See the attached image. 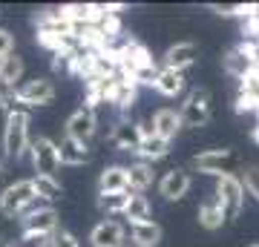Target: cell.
<instances>
[{
	"instance_id": "6da1fadb",
	"label": "cell",
	"mask_w": 259,
	"mask_h": 247,
	"mask_svg": "<svg viewBox=\"0 0 259 247\" xmlns=\"http://www.w3.org/2000/svg\"><path fill=\"white\" fill-rule=\"evenodd\" d=\"M29 110L12 112L6 115V127H3V150L9 158H23L29 153Z\"/></svg>"
},
{
	"instance_id": "7a4b0ae2",
	"label": "cell",
	"mask_w": 259,
	"mask_h": 247,
	"mask_svg": "<svg viewBox=\"0 0 259 247\" xmlns=\"http://www.w3.org/2000/svg\"><path fill=\"white\" fill-rule=\"evenodd\" d=\"M216 204L222 207L225 224L239 219L242 207H245V187H242V181L236 175H222L219 178V184H216Z\"/></svg>"
},
{
	"instance_id": "3957f363",
	"label": "cell",
	"mask_w": 259,
	"mask_h": 247,
	"mask_svg": "<svg viewBox=\"0 0 259 247\" xmlns=\"http://www.w3.org/2000/svg\"><path fill=\"white\" fill-rule=\"evenodd\" d=\"M239 156L233 153V150H204V153H199V156L193 158V167L199 170V173L204 175H233L236 170H239Z\"/></svg>"
},
{
	"instance_id": "277c9868",
	"label": "cell",
	"mask_w": 259,
	"mask_h": 247,
	"mask_svg": "<svg viewBox=\"0 0 259 247\" xmlns=\"http://www.w3.org/2000/svg\"><path fill=\"white\" fill-rule=\"evenodd\" d=\"M29 158H32V167H35L37 175H52L55 178L58 167H61V156H58V144L52 138L37 135L29 144Z\"/></svg>"
},
{
	"instance_id": "5b68a950",
	"label": "cell",
	"mask_w": 259,
	"mask_h": 247,
	"mask_svg": "<svg viewBox=\"0 0 259 247\" xmlns=\"http://www.w3.org/2000/svg\"><path fill=\"white\" fill-rule=\"evenodd\" d=\"M179 115H182V127H204L210 121V92L204 89V86L193 89L185 98Z\"/></svg>"
},
{
	"instance_id": "8992f818",
	"label": "cell",
	"mask_w": 259,
	"mask_h": 247,
	"mask_svg": "<svg viewBox=\"0 0 259 247\" xmlns=\"http://www.w3.org/2000/svg\"><path fill=\"white\" fill-rule=\"evenodd\" d=\"M15 95H18V104L26 107V110L47 107V104L55 101V83L49 81V78H32V81L20 83L18 89H15Z\"/></svg>"
},
{
	"instance_id": "52a82bcc",
	"label": "cell",
	"mask_w": 259,
	"mask_h": 247,
	"mask_svg": "<svg viewBox=\"0 0 259 247\" xmlns=\"http://www.w3.org/2000/svg\"><path fill=\"white\" fill-rule=\"evenodd\" d=\"M32 199H35V184H32V178H29V181H15L0 192V213L9 216V219H18L20 210H23Z\"/></svg>"
},
{
	"instance_id": "ba28073f",
	"label": "cell",
	"mask_w": 259,
	"mask_h": 247,
	"mask_svg": "<svg viewBox=\"0 0 259 247\" xmlns=\"http://www.w3.org/2000/svg\"><path fill=\"white\" fill-rule=\"evenodd\" d=\"M95 132H98V115H95V110L81 107V110H75L66 118V138H75V141H83L87 144Z\"/></svg>"
},
{
	"instance_id": "9c48e42d",
	"label": "cell",
	"mask_w": 259,
	"mask_h": 247,
	"mask_svg": "<svg viewBox=\"0 0 259 247\" xmlns=\"http://www.w3.org/2000/svg\"><path fill=\"white\" fill-rule=\"evenodd\" d=\"M187 190H190V173H187L185 167H173V170H167L164 178L158 181V192L164 195L167 202H179V199H185Z\"/></svg>"
},
{
	"instance_id": "30bf717a",
	"label": "cell",
	"mask_w": 259,
	"mask_h": 247,
	"mask_svg": "<svg viewBox=\"0 0 259 247\" xmlns=\"http://www.w3.org/2000/svg\"><path fill=\"white\" fill-rule=\"evenodd\" d=\"M199 58V46L193 40H182V43L170 46L164 52V69H176V72H185L187 66L196 64Z\"/></svg>"
},
{
	"instance_id": "8fae6325",
	"label": "cell",
	"mask_w": 259,
	"mask_h": 247,
	"mask_svg": "<svg viewBox=\"0 0 259 247\" xmlns=\"http://www.w3.org/2000/svg\"><path fill=\"white\" fill-rule=\"evenodd\" d=\"M124 236H127V230L121 227L118 221H98L90 233V241L93 247H124Z\"/></svg>"
},
{
	"instance_id": "7c38bea8",
	"label": "cell",
	"mask_w": 259,
	"mask_h": 247,
	"mask_svg": "<svg viewBox=\"0 0 259 247\" xmlns=\"http://www.w3.org/2000/svg\"><path fill=\"white\" fill-rule=\"evenodd\" d=\"M107 192H130V170L127 167L112 164L98 175V195Z\"/></svg>"
},
{
	"instance_id": "4fadbf2b",
	"label": "cell",
	"mask_w": 259,
	"mask_h": 247,
	"mask_svg": "<svg viewBox=\"0 0 259 247\" xmlns=\"http://www.w3.org/2000/svg\"><path fill=\"white\" fill-rule=\"evenodd\" d=\"M58 230V213L52 207H44V210H37L35 216H29L23 219V233H32V236H52Z\"/></svg>"
},
{
	"instance_id": "5bb4252c",
	"label": "cell",
	"mask_w": 259,
	"mask_h": 247,
	"mask_svg": "<svg viewBox=\"0 0 259 247\" xmlns=\"http://www.w3.org/2000/svg\"><path fill=\"white\" fill-rule=\"evenodd\" d=\"M153 129H156L158 138L173 141V138H176V132L182 129V115H179L176 110L164 107V110H158L156 115H153Z\"/></svg>"
},
{
	"instance_id": "9a60e30c",
	"label": "cell",
	"mask_w": 259,
	"mask_h": 247,
	"mask_svg": "<svg viewBox=\"0 0 259 247\" xmlns=\"http://www.w3.org/2000/svg\"><path fill=\"white\" fill-rule=\"evenodd\" d=\"M58 156H61V164H69V167H81L90 161V150L83 141H75V138H64L58 141Z\"/></svg>"
},
{
	"instance_id": "2e32d148",
	"label": "cell",
	"mask_w": 259,
	"mask_h": 247,
	"mask_svg": "<svg viewBox=\"0 0 259 247\" xmlns=\"http://www.w3.org/2000/svg\"><path fill=\"white\" fill-rule=\"evenodd\" d=\"M110 141L118 146V150H127V153L133 150V153H136L139 144H141L139 127H136V124H130V121H118V124L112 127V132H110Z\"/></svg>"
},
{
	"instance_id": "e0dca14e",
	"label": "cell",
	"mask_w": 259,
	"mask_h": 247,
	"mask_svg": "<svg viewBox=\"0 0 259 247\" xmlns=\"http://www.w3.org/2000/svg\"><path fill=\"white\" fill-rule=\"evenodd\" d=\"M156 89L164 95V98H176L185 92V72H176V69H158L156 78Z\"/></svg>"
},
{
	"instance_id": "ac0fdd59",
	"label": "cell",
	"mask_w": 259,
	"mask_h": 247,
	"mask_svg": "<svg viewBox=\"0 0 259 247\" xmlns=\"http://www.w3.org/2000/svg\"><path fill=\"white\" fill-rule=\"evenodd\" d=\"M130 236L139 247H156L161 241V227L156 221H141V224H130Z\"/></svg>"
},
{
	"instance_id": "d6986e66",
	"label": "cell",
	"mask_w": 259,
	"mask_h": 247,
	"mask_svg": "<svg viewBox=\"0 0 259 247\" xmlns=\"http://www.w3.org/2000/svg\"><path fill=\"white\" fill-rule=\"evenodd\" d=\"M23 78V58L9 55L0 61V86L6 89H18V81Z\"/></svg>"
},
{
	"instance_id": "ffe728a7",
	"label": "cell",
	"mask_w": 259,
	"mask_h": 247,
	"mask_svg": "<svg viewBox=\"0 0 259 247\" xmlns=\"http://www.w3.org/2000/svg\"><path fill=\"white\" fill-rule=\"evenodd\" d=\"M167 150H170V141H164V138H158V135H150V138H144V141L139 144L136 156L147 164V161H158V158H164Z\"/></svg>"
},
{
	"instance_id": "44dd1931",
	"label": "cell",
	"mask_w": 259,
	"mask_h": 247,
	"mask_svg": "<svg viewBox=\"0 0 259 247\" xmlns=\"http://www.w3.org/2000/svg\"><path fill=\"white\" fill-rule=\"evenodd\" d=\"M150 202L147 195H141V192H133V199H130L127 210H124V219L130 221V224H141V221H153L150 219Z\"/></svg>"
},
{
	"instance_id": "7402d4cb",
	"label": "cell",
	"mask_w": 259,
	"mask_h": 247,
	"mask_svg": "<svg viewBox=\"0 0 259 247\" xmlns=\"http://www.w3.org/2000/svg\"><path fill=\"white\" fill-rule=\"evenodd\" d=\"M133 192H107V195H98V210L107 213V216H124Z\"/></svg>"
},
{
	"instance_id": "603a6c76",
	"label": "cell",
	"mask_w": 259,
	"mask_h": 247,
	"mask_svg": "<svg viewBox=\"0 0 259 247\" xmlns=\"http://www.w3.org/2000/svg\"><path fill=\"white\" fill-rule=\"evenodd\" d=\"M130 170V192H144L153 184V167L139 161V164L127 167Z\"/></svg>"
},
{
	"instance_id": "cb8c5ba5",
	"label": "cell",
	"mask_w": 259,
	"mask_h": 247,
	"mask_svg": "<svg viewBox=\"0 0 259 247\" xmlns=\"http://www.w3.org/2000/svg\"><path fill=\"white\" fill-rule=\"evenodd\" d=\"M136 83L133 81H124V78H118V83H115V95H112V104L118 107L121 112H130L133 110V104H136Z\"/></svg>"
},
{
	"instance_id": "d4e9b609",
	"label": "cell",
	"mask_w": 259,
	"mask_h": 247,
	"mask_svg": "<svg viewBox=\"0 0 259 247\" xmlns=\"http://www.w3.org/2000/svg\"><path fill=\"white\" fill-rule=\"evenodd\" d=\"M32 184H35V195L37 199H44L47 204L55 202V199H61V184H58L52 175H35Z\"/></svg>"
},
{
	"instance_id": "484cf974",
	"label": "cell",
	"mask_w": 259,
	"mask_h": 247,
	"mask_svg": "<svg viewBox=\"0 0 259 247\" xmlns=\"http://www.w3.org/2000/svg\"><path fill=\"white\" fill-rule=\"evenodd\" d=\"M222 64H225V69H228V72L231 75H236V78H245V75L250 72V69H253V64H250L248 58L242 55L239 49H231V52H228V55L222 58Z\"/></svg>"
},
{
	"instance_id": "4316f807",
	"label": "cell",
	"mask_w": 259,
	"mask_h": 247,
	"mask_svg": "<svg viewBox=\"0 0 259 247\" xmlns=\"http://www.w3.org/2000/svg\"><path fill=\"white\" fill-rule=\"evenodd\" d=\"M199 224H202L204 230H219L225 224V216H222V207L216 202L210 204H202L199 207Z\"/></svg>"
},
{
	"instance_id": "83f0119b",
	"label": "cell",
	"mask_w": 259,
	"mask_h": 247,
	"mask_svg": "<svg viewBox=\"0 0 259 247\" xmlns=\"http://www.w3.org/2000/svg\"><path fill=\"white\" fill-rule=\"evenodd\" d=\"M233 110L245 115V112H256L259 110V95H250V92H239V98H236V107Z\"/></svg>"
},
{
	"instance_id": "f1b7e54d",
	"label": "cell",
	"mask_w": 259,
	"mask_h": 247,
	"mask_svg": "<svg viewBox=\"0 0 259 247\" xmlns=\"http://www.w3.org/2000/svg\"><path fill=\"white\" fill-rule=\"evenodd\" d=\"M49 247H81V241H78L69 230L58 227L55 233H52V238H49Z\"/></svg>"
},
{
	"instance_id": "f546056e",
	"label": "cell",
	"mask_w": 259,
	"mask_h": 247,
	"mask_svg": "<svg viewBox=\"0 0 259 247\" xmlns=\"http://www.w3.org/2000/svg\"><path fill=\"white\" fill-rule=\"evenodd\" d=\"M242 187H245V190L259 202V167H248V170H245V181H242Z\"/></svg>"
},
{
	"instance_id": "4dcf8cb0",
	"label": "cell",
	"mask_w": 259,
	"mask_h": 247,
	"mask_svg": "<svg viewBox=\"0 0 259 247\" xmlns=\"http://www.w3.org/2000/svg\"><path fill=\"white\" fill-rule=\"evenodd\" d=\"M49 238H52V236H49ZM49 238L47 236H32V233H23V236H20L12 247H49Z\"/></svg>"
},
{
	"instance_id": "1f68e13d",
	"label": "cell",
	"mask_w": 259,
	"mask_h": 247,
	"mask_svg": "<svg viewBox=\"0 0 259 247\" xmlns=\"http://www.w3.org/2000/svg\"><path fill=\"white\" fill-rule=\"evenodd\" d=\"M9 55H15V37L9 29H0V61Z\"/></svg>"
},
{
	"instance_id": "d6a6232c",
	"label": "cell",
	"mask_w": 259,
	"mask_h": 247,
	"mask_svg": "<svg viewBox=\"0 0 259 247\" xmlns=\"http://www.w3.org/2000/svg\"><path fill=\"white\" fill-rule=\"evenodd\" d=\"M250 138H253V141H256V144H259V124H256V127H253V132H250Z\"/></svg>"
},
{
	"instance_id": "836d02e7",
	"label": "cell",
	"mask_w": 259,
	"mask_h": 247,
	"mask_svg": "<svg viewBox=\"0 0 259 247\" xmlns=\"http://www.w3.org/2000/svg\"><path fill=\"white\" fill-rule=\"evenodd\" d=\"M0 175H3V158H0Z\"/></svg>"
},
{
	"instance_id": "e575fe53",
	"label": "cell",
	"mask_w": 259,
	"mask_h": 247,
	"mask_svg": "<svg viewBox=\"0 0 259 247\" xmlns=\"http://www.w3.org/2000/svg\"><path fill=\"white\" fill-rule=\"evenodd\" d=\"M0 247H12V244H6V241H0Z\"/></svg>"
},
{
	"instance_id": "d590c367",
	"label": "cell",
	"mask_w": 259,
	"mask_h": 247,
	"mask_svg": "<svg viewBox=\"0 0 259 247\" xmlns=\"http://www.w3.org/2000/svg\"><path fill=\"white\" fill-rule=\"evenodd\" d=\"M248 247H259V241H256V244H248Z\"/></svg>"
}]
</instances>
